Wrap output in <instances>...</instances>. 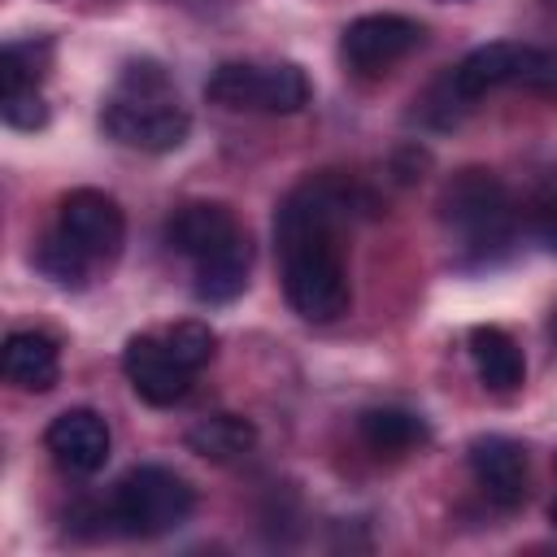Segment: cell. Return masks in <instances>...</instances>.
I'll use <instances>...</instances> for the list:
<instances>
[{"label": "cell", "mask_w": 557, "mask_h": 557, "mask_svg": "<svg viewBox=\"0 0 557 557\" xmlns=\"http://www.w3.org/2000/svg\"><path fill=\"white\" fill-rule=\"evenodd\" d=\"M283 257V292L287 305L305 318V322H335L348 313L352 292H348V270L339 257L335 235L313 231V235H296L278 244Z\"/></svg>", "instance_id": "obj_1"}, {"label": "cell", "mask_w": 557, "mask_h": 557, "mask_svg": "<svg viewBox=\"0 0 557 557\" xmlns=\"http://www.w3.org/2000/svg\"><path fill=\"white\" fill-rule=\"evenodd\" d=\"M196 509V487L170 470V466H135L109 500V522H117V531L126 535H165L174 527H183Z\"/></svg>", "instance_id": "obj_2"}, {"label": "cell", "mask_w": 557, "mask_h": 557, "mask_svg": "<svg viewBox=\"0 0 557 557\" xmlns=\"http://www.w3.org/2000/svg\"><path fill=\"white\" fill-rule=\"evenodd\" d=\"M440 222L457 231L466 248H500L513 235L509 187L492 170H457L440 191Z\"/></svg>", "instance_id": "obj_3"}, {"label": "cell", "mask_w": 557, "mask_h": 557, "mask_svg": "<svg viewBox=\"0 0 557 557\" xmlns=\"http://www.w3.org/2000/svg\"><path fill=\"white\" fill-rule=\"evenodd\" d=\"M379 213L374 191H366L361 183H348L339 174H313L300 187H292L274 213V244L296 239V235H339V226H348L352 218H370Z\"/></svg>", "instance_id": "obj_4"}, {"label": "cell", "mask_w": 557, "mask_h": 557, "mask_svg": "<svg viewBox=\"0 0 557 557\" xmlns=\"http://www.w3.org/2000/svg\"><path fill=\"white\" fill-rule=\"evenodd\" d=\"M100 126L117 144H126V148L170 152V148H178L187 139L191 117L174 100V91H131V87H117L104 100V109H100Z\"/></svg>", "instance_id": "obj_5"}, {"label": "cell", "mask_w": 557, "mask_h": 557, "mask_svg": "<svg viewBox=\"0 0 557 557\" xmlns=\"http://www.w3.org/2000/svg\"><path fill=\"white\" fill-rule=\"evenodd\" d=\"M426 26L405 13H366L344 26L339 52L357 74H383L387 65L405 61L413 48H422Z\"/></svg>", "instance_id": "obj_6"}, {"label": "cell", "mask_w": 557, "mask_h": 557, "mask_svg": "<svg viewBox=\"0 0 557 557\" xmlns=\"http://www.w3.org/2000/svg\"><path fill=\"white\" fill-rule=\"evenodd\" d=\"M57 226L100 265V261H113L122 252V239H126V218L117 209L113 196L96 191V187H74L61 196V213H57Z\"/></svg>", "instance_id": "obj_7"}, {"label": "cell", "mask_w": 557, "mask_h": 557, "mask_svg": "<svg viewBox=\"0 0 557 557\" xmlns=\"http://www.w3.org/2000/svg\"><path fill=\"white\" fill-rule=\"evenodd\" d=\"M122 370H126L135 396L157 405V409L178 405L187 396V387H191V370L170 352L165 335H135V339H126Z\"/></svg>", "instance_id": "obj_8"}, {"label": "cell", "mask_w": 557, "mask_h": 557, "mask_svg": "<svg viewBox=\"0 0 557 557\" xmlns=\"http://www.w3.org/2000/svg\"><path fill=\"white\" fill-rule=\"evenodd\" d=\"M470 474L483 487V496L496 509H518L527 500V483H531V466H527V448L509 435H479L466 448Z\"/></svg>", "instance_id": "obj_9"}, {"label": "cell", "mask_w": 557, "mask_h": 557, "mask_svg": "<svg viewBox=\"0 0 557 557\" xmlns=\"http://www.w3.org/2000/svg\"><path fill=\"white\" fill-rule=\"evenodd\" d=\"M44 444L52 453V461L70 474H96L109 461V422L96 409H65L48 422Z\"/></svg>", "instance_id": "obj_10"}, {"label": "cell", "mask_w": 557, "mask_h": 557, "mask_svg": "<svg viewBox=\"0 0 557 557\" xmlns=\"http://www.w3.org/2000/svg\"><path fill=\"white\" fill-rule=\"evenodd\" d=\"M235 235H239V222H235V213H231L226 205H218V200H191V205L174 209V218L165 222L170 248L183 252V257H191V261L209 257L213 248H222V244L235 239Z\"/></svg>", "instance_id": "obj_11"}, {"label": "cell", "mask_w": 557, "mask_h": 557, "mask_svg": "<svg viewBox=\"0 0 557 557\" xmlns=\"http://www.w3.org/2000/svg\"><path fill=\"white\" fill-rule=\"evenodd\" d=\"M4 379L17 392H52L61 379V348L44 331H13L4 339Z\"/></svg>", "instance_id": "obj_12"}, {"label": "cell", "mask_w": 557, "mask_h": 557, "mask_svg": "<svg viewBox=\"0 0 557 557\" xmlns=\"http://www.w3.org/2000/svg\"><path fill=\"white\" fill-rule=\"evenodd\" d=\"M248 274H252V239L239 231L235 239H226L222 248L196 261V296L205 305H226L248 287Z\"/></svg>", "instance_id": "obj_13"}, {"label": "cell", "mask_w": 557, "mask_h": 557, "mask_svg": "<svg viewBox=\"0 0 557 557\" xmlns=\"http://www.w3.org/2000/svg\"><path fill=\"white\" fill-rule=\"evenodd\" d=\"M522 48H527V44L496 39V44H483V48L466 52V57L457 61V70L448 74V78H453V87H457V96L470 104V100H479V96H487V91H496V87L513 83L518 61H522Z\"/></svg>", "instance_id": "obj_14"}, {"label": "cell", "mask_w": 557, "mask_h": 557, "mask_svg": "<svg viewBox=\"0 0 557 557\" xmlns=\"http://www.w3.org/2000/svg\"><path fill=\"white\" fill-rule=\"evenodd\" d=\"M470 361L483 379L487 392H518L522 379H527V361H522V348L513 344L509 331L500 326H474L470 331Z\"/></svg>", "instance_id": "obj_15"}, {"label": "cell", "mask_w": 557, "mask_h": 557, "mask_svg": "<svg viewBox=\"0 0 557 557\" xmlns=\"http://www.w3.org/2000/svg\"><path fill=\"white\" fill-rule=\"evenodd\" d=\"M183 444H187V453H196L213 466H231L257 448V426L239 413H209L183 435Z\"/></svg>", "instance_id": "obj_16"}, {"label": "cell", "mask_w": 557, "mask_h": 557, "mask_svg": "<svg viewBox=\"0 0 557 557\" xmlns=\"http://www.w3.org/2000/svg\"><path fill=\"white\" fill-rule=\"evenodd\" d=\"M357 435H361V444H366L370 453H379V457H400V453L426 444L431 431H426V422H422L418 413H409V409L374 405V409H366V413L357 418Z\"/></svg>", "instance_id": "obj_17"}, {"label": "cell", "mask_w": 557, "mask_h": 557, "mask_svg": "<svg viewBox=\"0 0 557 557\" xmlns=\"http://www.w3.org/2000/svg\"><path fill=\"white\" fill-rule=\"evenodd\" d=\"M261 87H265V65L252 61H222L209 83L205 96L222 109H261Z\"/></svg>", "instance_id": "obj_18"}, {"label": "cell", "mask_w": 557, "mask_h": 557, "mask_svg": "<svg viewBox=\"0 0 557 557\" xmlns=\"http://www.w3.org/2000/svg\"><path fill=\"white\" fill-rule=\"evenodd\" d=\"M35 265H39V274H48L57 287H87V278H91V270H96V261H91L61 226L39 239Z\"/></svg>", "instance_id": "obj_19"}, {"label": "cell", "mask_w": 557, "mask_h": 557, "mask_svg": "<svg viewBox=\"0 0 557 557\" xmlns=\"http://www.w3.org/2000/svg\"><path fill=\"white\" fill-rule=\"evenodd\" d=\"M309 104V78L296 61L265 65V87H261V109L265 113H300Z\"/></svg>", "instance_id": "obj_20"}, {"label": "cell", "mask_w": 557, "mask_h": 557, "mask_svg": "<svg viewBox=\"0 0 557 557\" xmlns=\"http://www.w3.org/2000/svg\"><path fill=\"white\" fill-rule=\"evenodd\" d=\"M48 57H52V44H48V39H22V44H9V48L0 52V83H4V91L39 87Z\"/></svg>", "instance_id": "obj_21"}, {"label": "cell", "mask_w": 557, "mask_h": 557, "mask_svg": "<svg viewBox=\"0 0 557 557\" xmlns=\"http://www.w3.org/2000/svg\"><path fill=\"white\" fill-rule=\"evenodd\" d=\"M165 344H170V352L196 374V370H205L209 361H213V352H218V335H213V326H205V322H174L170 331H165Z\"/></svg>", "instance_id": "obj_22"}, {"label": "cell", "mask_w": 557, "mask_h": 557, "mask_svg": "<svg viewBox=\"0 0 557 557\" xmlns=\"http://www.w3.org/2000/svg\"><path fill=\"white\" fill-rule=\"evenodd\" d=\"M513 83L531 96H544V100H557V48H522V61H518V74Z\"/></svg>", "instance_id": "obj_23"}, {"label": "cell", "mask_w": 557, "mask_h": 557, "mask_svg": "<svg viewBox=\"0 0 557 557\" xmlns=\"http://www.w3.org/2000/svg\"><path fill=\"white\" fill-rule=\"evenodd\" d=\"M0 113H4V122H9V126H17V131H39V126L48 122V104H44L39 87H17V91H4Z\"/></svg>", "instance_id": "obj_24"}, {"label": "cell", "mask_w": 557, "mask_h": 557, "mask_svg": "<svg viewBox=\"0 0 557 557\" xmlns=\"http://www.w3.org/2000/svg\"><path fill=\"white\" fill-rule=\"evenodd\" d=\"M540 235H544V244L557 252V191L548 196V205H544V213H540Z\"/></svg>", "instance_id": "obj_25"}, {"label": "cell", "mask_w": 557, "mask_h": 557, "mask_svg": "<svg viewBox=\"0 0 557 557\" xmlns=\"http://www.w3.org/2000/svg\"><path fill=\"white\" fill-rule=\"evenodd\" d=\"M548 335H553V344H557V305H553V318H548Z\"/></svg>", "instance_id": "obj_26"}, {"label": "cell", "mask_w": 557, "mask_h": 557, "mask_svg": "<svg viewBox=\"0 0 557 557\" xmlns=\"http://www.w3.org/2000/svg\"><path fill=\"white\" fill-rule=\"evenodd\" d=\"M548 522H553V527H557V500H553V505H548Z\"/></svg>", "instance_id": "obj_27"}]
</instances>
